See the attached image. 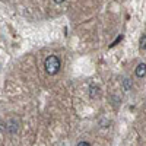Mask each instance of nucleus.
Instances as JSON below:
<instances>
[{"label": "nucleus", "instance_id": "3", "mask_svg": "<svg viewBox=\"0 0 146 146\" xmlns=\"http://www.w3.org/2000/svg\"><path fill=\"white\" fill-rule=\"evenodd\" d=\"M136 76H137V78L146 76V64H145V63L137 64V67H136Z\"/></svg>", "mask_w": 146, "mask_h": 146}, {"label": "nucleus", "instance_id": "6", "mask_svg": "<svg viewBox=\"0 0 146 146\" xmlns=\"http://www.w3.org/2000/svg\"><path fill=\"white\" fill-rule=\"evenodd\" d=\"M124 88H126V89H129V88H130V82H129V79H126V80H124Z\"/></svg>", "mask_w": 146, "mask_h": 146}, {"label": "nucleus", "instance_id": "1", "mask_svg": "<svg viewBox=\"0 0 146 146\" xmlns=\"http://www.w3.org/2000/svg\"><path fill=\"white\" fill-rule=\"evenodd\" d=\"M60 66H62L60 64V60L56 56H48L44 62V67H45V72L48 75H57L60 70Z\"/></svg>", "mask_w": 146, "mask_h": 146}, {"label": "nucleus", "instance_id": "7", "mask_svg": "<svg viewBox=\"0 0 146 146\" xmlns=\"http://www.w3.org/2000/svg\"><path fill=\"white\" fill-rule=\"evenodd\" d=\"M78 146H91V145H89L88 142H79V143H78Z\"/></svg>", "mask_w": 146, "mask_h": 146}, {"label": "nucleus", "instance_id": "2", "mask_svg": "<svg viewBox=\"0 0 146 146\" xmlns=\"http://www.w3.org/2000/svg\"><path fill=\"white\" fill-rule=\"evenodd\" d=\"M5 127H6V130L10 133V135H15V133L18 131V121L13 120V118H10L7 123L5 124Z\"/></svg>", "mask_w": 146, "mask_h": 146}, {"label": "nucleus", "instance_id": "8", "mask_svg": "<svg viewBox=\"0 0 146 146\" xmlns=\"http://www.w3.org/2000/svg\"><path fill=\"white\" fill-rule=\"evenodd\" d=\"M54 2H56V3H63L64 0H54Z\"/></svg>", "mask_w": 146, "mask_h": 146}, {"label": "nucleus", "instance_id": "4", "mask_svg": "<svg viewBox=\"0 0 146 146\" xmlns=\"http://www.w3.org/2000/svg\"><path fill=\"white\" fill-rule=\"evenodd\" d=\"M91 98H95V96H98L100 95V88L98 86H95V85H92L91 86Z\"/></svg>", "mask_w": 146, "mask_h": 146}, {"label": "nucleus", "instance_id": "5", "mask_svg": "<svg viewBox=\"0 0 146 146\" xmlns=\"http://www.w3.org/2000/svg\"><path fill=\"white\" fill-rule=\"evenodd\" d=\"M140 48L142 50H146V35H143L140 38Z\"/></svg>", "mask_w": 146, "mask_h": 146}]
</instances>
